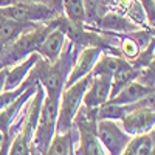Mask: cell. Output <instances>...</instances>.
<instances>
[{"label":"cell","mask_w":155,"mask_h":155,"mask_svg":"<svg viewBox=\"0 0 155 155\" xmlns=\"http://www.w3.org/2000/svg\"><path fill=\"white\" fill-rule=\"evenodd\" d=\"M92 82V74L79 79L70 87L62 90L59 98V109H58V121H56V134H67L73 126V120L78 110L82 106V98L87 92V88Z\"/></svg>","instance_id":"obj_1"},{"label":"cell","mask_w":155,"mask_h":155,"mask_svg":"<svg viewBox=\"0 0 155 155\" xmlns=\"http://www.w3.org/2000/svg\"><path fill=\"white\" fill-rule=\"evenodd\" d=\"M58 109H59V99L53 98H44L41 116L36 126V130L31 140V144L37 149V152L44 155L48 149L51 140L56 135V121H58Z\"/></svg>","instance_id":"obj_2"},{"label":"cell","mask_w":155,"mask_h":155,"mask_svg":"<svg viewBox=\"0 0 155 155\" xmlns=\"http://www.w3.org/2000/svg\"><path fill=\"white\" fill-rule=\"evenodd\" d=\"M65 56L59 58L53 65L41 62V71H39V79L42 82V87L45 90V96L59 99L62 93V87L65 85V81L70 74V61L65 62Z\"/></svg>","instance_id":"obj_3"},{"label":"cell","mask_w":155,"mask_h":155,"mask_svg":"<svg viewBox=\"0 0 155 155\" xmlns=\"http://www.w3.org/2000/svg\"><path fill=\"white\" fill-rule=\"evenodd\" d=\"M96 137L102 149H106L109 155H121L126 146L132 140V137L123 132L115 121L109 120H102L96 123Z\"/></svg>","instance_id":"obj_4"},{"label":"cell","mask_w":155,"mask_h":155,"mask_svg":"<svg viewBox=\"0 0 155 155\" xmlns=\"http://www.w3.org/2000/svg\"><path fill=\"white\" fill-rule=\"evenodd\" d=\"M0 12L9 20L23 22V23H31L37 20H47L54 16L51 8H48L44 3H28V2H17L8 8H2Z\"/></svg>","instance_id":"obj_5"},{"label":"cell","mask_w":155,"mask_h":155,"mask_svg":"<svg viewBox=\"0 0 155 155\" xmlns=\"http://www.w3.org/2000/svg\"><path fill=\"white\" fill-rule=\"evenodd\" d=\"M155 124V112L153 107H143L127 113L121 120L124 132L130 137H140L153 130Z\"/></svg>","instance_id":"obj_6"},{"label":"cell","mask_w":155,"mask_h":155,"mask_svg":"<svg viewBox=\"0 0 155 155\" xmlns=\"http://www.w3.org/2000/svg\"><path fill=\"white\" fill-rule=\"evenodd\" d=\"M112 78L109 76H92L87 92L82 98V104L85 109H98L109 101Z\"/></svg>","instance_id":"obj_7"},{"label":"cell","mask_w":155,"mask_h":155,"mask_svg":"<svg viewBox=\"0 0 155 155\" xmlns=\"http://www.w3.org/2000/svg\"><path fill=\"white\" fill-rule=\"evenodd\" d=\"M99 56H101V48H98V47L85 48L79 54V59H78L76 65L70 70V74H68L64 87H70L74 82H78L79 79H82V78H85L87 74L92 73V70L95 67V64L98 62Z\"/></svg>","instance_id":"obj_8"},{"label":"cell","mask_w":155,"mask_h":155,"mask_svg":"<svg viewBox=\"0 0 155 155\" xmlns=\"http://www.w3.org/2000/svg\"><path fill=\"white\" fill-rule=\"evenodd\" d=\"M39 59H41V56H39L37 53H31L22 64L16 65L14 68L8 70L3 92H11V90L19 88V87L22 85V82L25 81V78H27V76L30 74V71L33 70V67L39 62Z\"/></svg>","instance_id":"obj_9"},{"label":"cell","mask_w":155,"mask_h":155,"mask_svg":"<svg viewBox=\"0 0 155 155\" xmlns=\"http://www.w3.org/2000/svg\"><path fill=\"white\" fill-rule=\"evenodd\" d=\"M65 36L61 30H51L37 45V54L44 56L48 62H56L61 58Z\"/></svg>","instance_id":"obj_10"},{"label":"cell","mask_w":155,"mask_h":155,"mask_svg":"<svg viewBox=\"0 0 155 155\" xmlns=\"http://www.w3.org/2000/svg\"><path fill=\"white\" fill-rule=\"evenodd\" d=\"M36 87H37V82L33 84V85H30L14 102H12L9 107H6L5 110L0 112V130H2V132H5V134L9 135V129L12 127V123L16 121V116L19 115L20 109L25 106V102L30 101V98L34 96Z\"/></svg>","instance_id":"obj_11"},{"label":"cell","mask_w":155,"mask_h":155,"mask_svg":"<svg viewBox=\"0 0 155 155\" xmlns=\"http://www.w3.org/2000/svg\"><path fill=\"white\" fill-rule=\"evenodd\" d=\"M150 95H153V88L146 87V85L140 84L137 81H132L130 84H127L113 99H110V102L120 104V106H129V104H135V102L144 99Z\"/></svg>","instance_id":"obj_12"},{"label":"cell","mask_w":155,"mask_h":155,"mask_svg":"<svg viewBox=\"0 0 155 155\" xmlns=\"http://www.w3.org/2000/svg\"><path fill=\"white\" fill-rule=\"evenodd\" d=\"M79 130V153L81 155H106L96 137V129L78 127Z\"/></svg>","instance_id":"obj_13"},{"label":"cell","mask_w":155,"mask_h":155,"mask_svg":"<svg viewBox=\"0 0 155 155\" xmlns=\"http://www.w3.org/2000/svg\"><path fill=\"white\" fill-rule=\"evenodd\" d=\"M140 70H141V68H137V67L132 65V64H129V65H126V67H123L121 70L116 71V73L112 76V85H110L109 101L113 99L127 84H130L132 81H135L137 78H138V74H140Z\"/></svg>","instance_id":"obj_14"},{"label":"cell","mask_w":155,"mask_h":155,"mask_svg":"<svg viewBox=\"0 0 155 155\" xmlns=\"http://www.w3.org/2000/svg\"><path fill=\"white\" fill-rule=\"evenodd\" d=\"M129 65V62L123 58H116V56H110V54H104L102 58L98 59V62L95 64V67L92 70V76H109L112 78L118 70H121L123 67Z\"/></svg>","instance_id":"obj_15"},{"label":"cell","mask_w":155,"mask_h":155,"mask_svg":"<svg viewBox=\"0 0 155 155\" xmlns=\"http://www.w3.org/2000/svg\"><path fill=\"white\" fill-rule=\"evenodd\" d=\"M73 149V138L71 134H56L51 140V143L48 146V149L45 150L44 155H70Z\"/></svg>","instance_id":"obj_16"},{"label":"cell","mask_w":155,"mask_h":155,"mask_svg":"<svg viewBox=\"0 0 155 155\" xmlns=\"http://www.w3.org/2000/svg\"><path fill=\"white\" fill-rule=\"evenodd\" d=\"M33 84H36V79H34V73L33 71H30V76H28V79H25L23 82H22V85L19 87V88H16V90H11V92H2L0 93V112L2 110H5L6 107H9L12 102H14L25 90H27L30 85H33Z\"/></svg>","instance_id":"obj_17"},{"label":"cell","mask_w":155,"mask_h":155,"mask_svg":"<svg viewBox=\"0 0 155 155\" xmlns=\"http://www.w3.org/2000/svg\"><path fill=\"white\" fill-rule=\"evenodd\" d=\"M30 28V23H23V22H16V20H6V23L0 28V44H6L11 42L14 39L23 33V30Z\"/></svg>","instance_id":"obj_18"},{"label":"cell","mask_w":155,"mask_h":155,"mask_svg":"<svg viewBox=\"0 0 155 155\" xmlns=\"http://www.w3.org/2000/svg\"><path fill=\"white\" fill-rule=\"evenodd\" d=\"M62 9H65L67 17L73 23H81L85 17V8H84V0H64Z\"/></svg>","instance_id":"obj_19"},{"label":"cell","mask_w":155,"mask_h":155,"mask_svg":"<svg viewBox=\"0 0 155 155\" xmlns=\"http://www.w3.org/2000/svg\"><path fill=\"white\" fill-rule=\"evenodd\" d=\"M123 51H124V54L127 58H137L138 53H140V47H138V44L135 41H132V39H124Z\"/></svg>","instance_id":"obj_20"},{"label":"cell","mask_w":155,"mask_h":155,"mask_svg":"<svg viewBox=\"0 0 155 155\" xmlns=\"http://www.w3.org/2000/svg\"><path fill=\"white\" fill-rule=\"evenodd\" d=\"M144 3V11L147 14V20L153 25V0H141Z\"/></svg>","instance_id":"obj_21"},{"label":"cell","mask_w":155,"mask_h":155,"mask_svg":"<svg viewBox=\"0 0 155 155\" xmlns=\"http://www.w3.org/2000/svg\"><path fill=\"white\" fill-rule=\"evenodd\" d=\"M62 2L64 0H42V3L51 8L53 11H61L62 9Z\"/></svg>","instance_id":"obj_22"},{"label":"cell","mask_w":155,"mask_h":155,"mask_svg":"<svg viewBox=\"0 0 155 155\" xmlns=\"http://www.w3.org/2000/svg\"><path fill=\"white\" fill-rule=\"evenodd\" d=\"M6 74H8V68H3L0 71V93L3 92V87H5V79H6Z\"/></svg>","instance_id":"obj_23"},{"label":"cell","mask_w":155,"mask_h":155,"mask_svg":"<svg viewBox=\"0 0 155 155\" xmlns=\"http://www.w3.org/2000/svg\"><path fill=\"white\" fill-rule=\"evenodd\" d=\"M8 137H9L8 134H5V132L0 130V150H2V147H3V146L8 143V141H9V140H8Z\"/></svg>","instance_id":"obj_24"},{"label":"cell","mask_w":155,"mask_h":155,"mask_svg":"<svg viewBox=\"0 0 155 155\" xmlns=\"http://www.w3.org/2000/svg\"><path fill=\"white\" fill-rule=\"evenodd\" d=\"M27 155H41L37 152V149L33 146V144H30V147H28V152H27Z\"/></svg>","instance_id":"obj_25"},{"label":"cell","mask_w":155,"mask_h":155,"mask_svg":"<svg viewBox=\"0 0 155 155\" xmlns=\"http://www.w3.org/2000/svg\"><path fill=\"white\" fill-rule=\"evenodd\" d=\"M8 147H9V141L2 147V150H0V155H8Z\"/></svg>","instance_id":"obj_26"},{"label":"cell","mask_w":155,"mask_h":155,"mask_svg":"<svg viewBox=\"0 0 155 155\" xmlns=\"http://www.w3.org/2000/svg\"><path fill=\"white\" fill-rule=\"evenodd\" d=\"M6 20H8V19H6V17H5V16L2 14V12H0V28H2L3 25L6 23Z\"/></svg>","instance_id":"obj_27"},{"label":"cell","mask_w":155,"mask_h":155,"mask_svg":"<svg viewBox=\"0 0 155 155\" xmlns=\"http://www.w3.org/2000/svg\"><path fill=\"white\" fill-rule=\"evenodd\" d=\"M16 2H28V3H42V0H16Z\"/></svg>","instance_id":"obj_28"},{"label":"cell","mask_w":155,"mask_h":155,"mask_svg":"<svg viewBox=\"0 0 155 155\" xmlns=\"http://www.w3.org/2000/svg\"><path fill=\"white\" fill-rule=\"evenodd\" d=\"M70 155H76V153H74V150H73V149H71V152H70Z\"/></svg>","instance_id":"obj_29"}]
</instances>
